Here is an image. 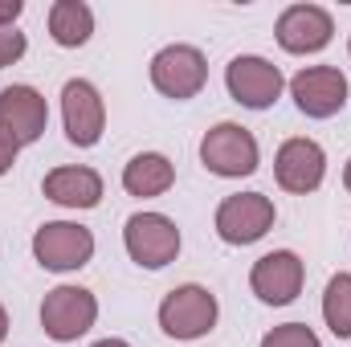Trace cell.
Wrapping results in <instances>:
<instances>
[{
    "instance_id": "22",
    "label": "cell",
    "mask_w": 351,
    "mask_h": 347,
    "mask_svg": "<svg viewBox=\"0 0 351 347\" xmlns=\"http://www.w3.org/2000/svg\"><path fill=\"white\" fill-rule=\"evenodd\" d=\"M16 152H21V147H16V143H8V139L0 135V176H4L8 168H12V164H16Z\"/></svg>"
},
{
    "instance_id": "23",
    "label": "cell",
    "mask_w": 351,
    "mask_h": 347,
    "mask_svg": "<svg viewBox=\"0 0 351 347\" xmlns=\"http://www.w3.org/2000/svg\"><path fill=\"white\" fill-rule=\"evenodd\" d=\"M90 347H131L127 339H98V344H90Z\"/></svg>"
},
{
    "instance_id": "16",
    "label": "cell",
    "mask_w": 351,
    "mask_h": 347,
    "mask_svg": "<svg viewBox=\"0 0 351 347\" xmlns=\"http://www.w3.org/2000/svg\"><path fill=\"white\" fill-rule=\"evenodd\" d=\"M172 184H176V168L160 152H143L123 168V188L131 196H164Z\"/></svg>"
},
{
    "instance_id": "10",
    "label": "cell",
    "mask_w": 351,
    "mask_h": 347,
    "mask_svg": "<svg viewBox=\"0 0 351 347\" xmlns=\"http://www.w3.org/2000/svg\"><path fill=\"white\" fill-rule=\"evenodd\" d=\"M290 94L306 119H331L348 106V78L335 66H306L290 78Z\"/></svg>"
},
{
    "instance_id": "15",
    "label": "cell",
    "mask_w": 351,
    "mask_h": 347,
    "mask_svg": "<svg viewBox=\"0 0 351 347\" xmlns=\"http://www.w3.org/2000/svg\"><path fill=\"white\" fill-rule=\"evenodd\" d=\"M41 188L62 208H94L102 200V176L94 168H53Z\"/></svg>"
},
{
    "instance_id": "24",
    "label": "cell",
    "mask_w": 351,
    "mask_h": 347,
    "mask_svg": "<svg viewBox=\"0 0 351 347\" xmlns=\"http://www.w3.org/2000/svg\"><path fill=\"white\" fill-rule=\"evenodd\" d=\"M4 335H8V315H4V307H0V344H4Z\"/></svg>"
},
{
    "instance_id": "18",
    "label": "cell",
    "mask_w": 351,
    "mask_h": 347,
    "mask_svg": "<svg viewBox=\"0 0 351 347\" xmlns=\"http://www.w3.org/2000/svg\"><path fill=\"white\" fill-rule=\"evenodd\" d=\"M323 319L327 327L339 335V339H351V274H335L323 290Z\"/></svg>"
},
{
    "instance_id": "13",
    "label": "cell",
    "mask_w": 351,
    "mask_h": 347,
    "mask_svg": "<svg viewBox=\"0 0 351 347\" xmlns=\"http://www.w3.org/2000/svg\"><path fill=\"white\" fill-rule=\"evenodd\" d=\"M302 278H306V270H302L298 254H290V250H274V254H265V258L254 261L250 286H254V294H258L262 302H269V307H286V302L298 298Z\"/></svg>"
},
{
    "instance_id": "6",
    "label": "cell",
    "mask_w": 351,
    "mask_h": 347,
    "mask_svg": "<svg viewBox=\"0 0 351 347\" xmlns=\"http://www.w3.org/2000/svg\"><path fill=\"white\" fill-rule=\"evenodd\" d=\"M208 82V62L196 45H168L152 58V86L164 98H196Z\"/></svg>"
},
{
    "instance_id": "11",
    "label": "cell",
    "mask_w": 351,
    "mask_h": 347,
    "mask_svg": "<svg viewBox=\"0 0 351 347\" xmlns=\"http://www.w3.org/2000/svg\"><path fill=\"white\" fill-rule=\"evenodd\" d=\"M331 33H335V21L319 4H290L274 25V37L286 53H319L331 45Z\"/></svg>"
},
{
    "instance_id": "7",
    "label": "cell",
    "mask_w": 351,
    "mask_h": 347,
    "mask_svg": "<svg viewBox=\"0 0 351 347\" xmlns=\"http://www.w3.org/2000/svg\"><path fill=\"white\" fill-rule=\"evenodd\" d=\"M274 229V200L262 192H237L225 196L217 208V233L229 246H254Z\"/></svg>"
},
{
    "instance_id": "5",
    "label": "cell",
    "mask_w": 351,
    "mask_h": 347,
    "mask_svg": "<svg viewBox=\"0 0 351 347\" xmlns=\"http://www.w3.org/2000/svg\"><path fill=\"white\" fill-rule=\"evenodd\" d=\"M33 258H37V265L53 270V274L82 270L94 258V233L86 225H74V221H45L33 233Z\"/></svg>"
},
{
    "instance_id": "3",
    "label": "cell",
    "mask_w": 351,
    "mask_h": 347,
    "mask_svg": "<svg viewBox=\"0 0 351 347\" xmlns=\"http://www.w3.org/2000/svg\"><path fill=\"white\" fill-rule=\"evenodd\" d=\"M98 319V298L86 286H53L41 302V327L53 344H74Z\"/></svg>"
},
{
    "instance_id": "12",
    "label": "cell",
    "mask_w": 351,
    "mask_h": 347,
    "mask_svg": "<svg viewBox=\"0 0 351 347\" xmlns=\"http://www.w3.org/2000/svg\"><path fill=\"white\" fill-rule=\"evenodd\" d=\"M62 119H66V139L74 147H94L106 127V106L102 94L90 86L86 78H74L62 90Z\"/></svg>"
},
{
    "instance_id": "4",
    "label": "cell",
    "mask_w": 351,
    "mask_h": 347,
    "mask_svg": "<svg viewBox=\"0 0 351 347\" xmlns=\"http://www.w3.org/2000/svg\"><path fill=\"white\" fill-rule=\"evenodd\" d=\"M123 246L135 265L143 270H164L180 254V229L164 213H135L123 229Z\"/></svg>"
},
{
    "instance_id": "20",
    "label": "cell",
    "mask_w": 351,
    "mask_h": 347,
    "mask_svg": "<svg viewBox=\"0 0 351 347\" xmlns=\"http://www.w3.org/2000/svg\"><path fill=\"white\" fill-rule=\"evenodd\" d=\"M25 49H29V41H25V33H21L16 25L0 29V70H4V66H12V62H21V58H25Z\"/></svg>"
},
{
    "instance_id": "17",
    "label": "cell",
    "mask_w": 351,
    "mask_h": 347,
    "mask_svg": "<svg viewBox=\"0 0 351 347\" xmlns=\"http://www.w3.org/2000/svg\"><path fill=\"white\" fill-rule=\"evenodd\" d=\"M90 33H94V12L82 0H58L49 8V37L62 45V49H78L86 45Z\"/></svg>"
},
{
    "instance_id": "14",
    "label": "cell",
    "mask_w": 351,
    "mask_h": 347,
    "mask_svg": "<svg viewBox=\"0 0 351 347\" xmlns=\"http://www.w3.org/2000/svg\"><path fill=\"white\" fill-rule=\"evenodd\" d=\"M274 176H278V184H282L286 192L306 196V192H315V188L323 184V176H327V156H323V147H319L315 139H286V143L278 147Z\"/></svg>"
},
{
    "instance_id": "21",
    "label": "cell",
    "mask_w": 351,
    "mask_h": 347,
    "mask_svg": "<svg viewBox=\"0 0 351 347\" xmlns=\"http://www.w3.org/2000/svg\"><path fill=\"white\" fill-rule=\"evenodd\" d=\"M25 12V0H0V29L16 25V16Z\"/></svg>"
},
{
    "instance_id": "19",
    "label": "cell",
    "mask_w": 351,
    "mask_h": 347,
    "mask_svg": "<svg viewBox=\"0 0 351 347\" xmlns=\"http://www.w3.org/2000/svg\"><path fill=\"white\" fill-rule=\"evenodd\" d=\"M262 347H323V344L306 323H282L262 339Z\"/></svg>"
},
{
    "instance_id": "1",
    "label": "cell",
    "mask_w": 351,
    "mask_h": 347,
    "mask_svg": "<svg viewBox=\"0 0 351 347\" xmlns=\"http://www.w3.org/2000/svg\"><path fill=\"white\" fill-rule=\"evenodd\" d=\"M200 164L225 180L254 176L258 172V139L241 123H217L200 139Z\"/></svg>"
},
{
    "instance_id": "2",
    "label": "cell",
    "mask_w": 351,
    "mask_h": 347,
    "mask_svg": "<svg viewBox=\"0 0 351 347\" xmlns=\"http://www.w3.org/2000/svg\"><path fill=\"white\" fill-rule=\"evenodd\" d=\"M160 327L168 339H200L217 327V294H208L204 286L188 282V286H176L172 294L160 302Z\"/></svg>"
},
{
    "instance_id": "8",
    "label": "cell",
    "mask_w": 351,
    "mask_h": 347,
    "mask_svg": "<svg viewBox=\"0 0 351 347\" xmlns=\"http://www.w3.org/2000/svg\"><path fill=\"white\" fill-rule=\"evenodd\" d=\"M225 86H229V94H233V102H241V106H250V110H265V106L278 102L286 78H282V70H278L274 62L254 58V53H241V58L229 62Z\"/></svg>"
},
{
    "instance_id": "9",
    "label": "cell",
    "mask_w": 351,
    "mask_h": 347,
    "mask_svg": "<svg viewBox=\"0 0 351 347\" xmlns=\"http://www.w3.org/2000/svg\"><path fill=\"white\" fill-rule=\"evenodd\" d=\"M49 106L33 86H4L0 90V135L16 147H29L45 135Z\"/></svg>"
},
{
    "instance_id": "25",
    "label": "cell",
    "mask_w": 351,
    "mask_h": 347,
    "mask_svg": "<svg viewBox=\"0 0 351 347\" xmlns=\"http://www.w3.org/2000/svg\"><path fill=\"white\" fill-rule=\"evenodd\" d=\"M343 184H348V192H351V160H348V168H343Z\"/></svg>"
}]
</instances>
